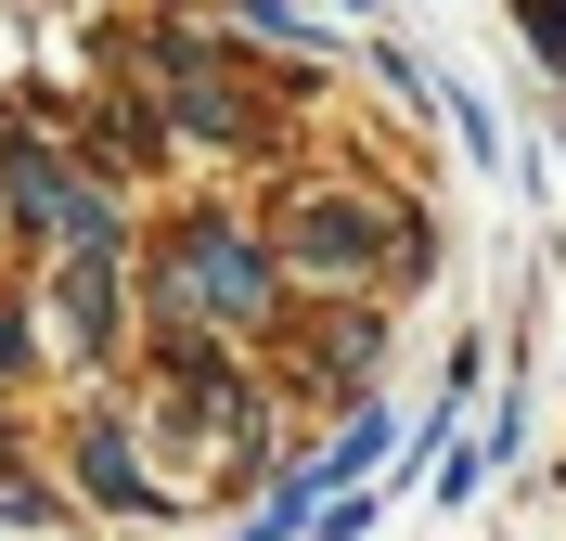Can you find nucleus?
I'll return each mask as SVG.
<instances>
[{"label": "nucleus", "mask_w": 566, "mask_h": 541, "mask_svg": "<svg viewBox=\"0 0 566 541\" xmlns=\"http://www.w3.org/2000/svg\"><path fill=\"white\" fill-rule=\"evenodd\" d=\"M387 438H399V413H374V399H348V426L322 438V451H310V465H296V477H310L322 503H335V490H360V477L387 465Z\"/></svg>", "instance_id": "20e7f679"}, {"label": "nucleus", "mask_w": 566, "mask_h": 541, "mask_svg": "<svg viewBox=\"0 0 566 541\" xmlns=\"http://www.w3.org/2000/svg\"><path fill=\"white\" fill-rule=\"evenodd\" d=\"M438 104H451V129H463V155H476V168H502V129H490V104H476V91H438Z\"/></svg>", "instance_id": "0eeeda50"}, {"label": "nucleus", "mask_w": 566, "mask_h": 541, "mask_svg": "<svg viewBox=\"0 0 566 541\" xmlns=\"http://www.w3.org/2000/svg\"><path fill=\"white\" fill-rule=\"evenodd\" d=\"M0 374H27V296H0Z\"/></svg>", "instance_id": "1a4fd4ad"}, {"label": "nucleus", "mask_w": 566, "mask_h": 541, "mask_svg": "<svg viewBox=\"0 0 566 541\" xmlns=\"http://www.w3.org/2000/svg\"><path fill=\"white\" fill-rule=\"evenodd\" d=\"M0 529H65V490H39V477L0 465Z\"/></svg>", "instance_id": "423d86ee"}, {"label": "nucleus", "mask_w": 566, "mask_h": 541, "mask_svg": "<svg viewBox=\"0 0 566 541\" xmlns=\"http://www.w3.org/2000/svg\"><path fill=\"white\" fill-rule=\"evenodd\" d=\"M155 310H180V323H207V335H258L283 310V258L258 246L245 219H180L168 246H155Z\"/></svg>", "instance_id": "f257e3e1"}, {"label": "nucleus", "mask_w": 566, "mask_h": 541, "mask_svg": "<svg viewBox=\"0 0 566 541\" xmlns=\"http://www.w3.org/2000/svg\"><path fill=\"white\" fill-rule=\"evenodd\" d=\"M283 258H296L310 284H360L374 258H399V219H387V194H296Z\"/></svg>", "instance_id": "f03ea898"}, {"label": "nucleus", "mask_w": 566, "mask_h": 541, "mask_svg": "<svg viewBox=\"0 0 566 541\" xmlns=\"http://www.w3.org/2000/svg\"><path fill=\"white\" fill-rule=\"evenodd\" d=\"M515 27H528L541 52H554V77H566V0H515Z\"/></svg>", "instance_id": "6e6552de"}, {"label": "nucleus", "mask_w": 566, "mask_h": 541, "mask_svg": "<svg viewBox=\"0 0 566 541\" xmlns=\"http://www.w3.org/2000/svg\"><path fill=\"white\" fill-rule=\"evenodd\" d=\"M65 465H77V490H91L104 516H168V477L142 465V413H116V399H91V413H77Z\"/></svg>", "instance_id": "7ed1b4c3"}, {"label": "nucleus", "mask_w": 566, "mask_h": 541, "mask_svg": "<svg viewBox=\"0 0 566 541\" xmlns=\"http://www.w3.org/2000/svg\"><path fill=\"white\" fill-rule=\"evenodd\" d=\"M65 335L116 348V246H65Z\"/></svg>", "instance_id": "39448f33"}]
</instances>
